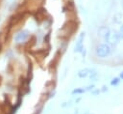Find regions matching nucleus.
Here are the masks:
<instances>
[{
    "mask_svg": "<svg viewBox=\"0 0 123 114\" xmlns=\"http://www.w3.org/2000/svg\"><path fill=\"white\" fill-rule=\"evenodd\" d=\"M110 52H111V48H110V46L107 45V44H101V45H99V46L97 47V49H96L97 55H98L99 57H102V58L108 56V55L110 54Z\"/></svg>",
    "mask_w": 123,
    "mask_h": 114,
    "instance_id": "1",
    "label": "nucleus"
},
{
    "mask_svg": "<svg viewBox=\"0 0 123 114\" xmlns=\"http://www.w3.org/2000/svg\"><path fill=\"white\" fill-rule=\"evenodd\" d=\"M28 36H29V34H28L27 31H20V32H18L15 35L14 40H15L16 43H22V42H24V41L27 40Z\"/></svg>",
    "mask_w": 123,
    "mask_h": 114,
    "instance_id": "2",
    "label": "nucleus"
},
{
    "mask_svg": "<svg viewBox=\"0 0 123 114\" xmlns=\"http://www.w3.org/2000/svg\"><path fill=\"white\" fill-rule=\"evenodd\" d=\"M90 72H91L90 70H88V69H85V70L80 71L78 72V75H79L80 77H86V76H87Z\"/></svg>",
    "mask_w": 123,
    "mask_h": 114,
    "instance_id": "3",
    "label": "nucleus"
},
{
    "mask_svg": "<svg viewBox=\"0 0 123 114\" xmlns=\"http://www.w3.org/2000/svg\"><path fill=\"white\" fill-rule=\"evenodd\" d=\"M118 82H119L118 78H114V79H112V81L111 82V85H116Z\"/></svg>",
    "mask_w": 123,
    "mask_h": 114,
    "instance_id": "4",
    "label": "nucleus"
},
{
    "mask_svg": "<svg viewBox=\"0 0 123 114\" xmlns=\"http://www.w3.org/2000/svg\"><path fill=\"white\" fill-rule=\"evenodd\" d=\"M120 36L123 38V26L121 27V29H120Z\"/></svg>",
    "mask_w": 123,
    "mask_h": 114,
    "instance_id": "5",
    "label": "nucleus"
},
{
    "mask_svg": "<svg viewBox=\"0 0 123 114\" xmlns=\"http://www.w3.org/2000/svg\"><path fill=\"white\" fill-rule=\"evenodd\" d=\"M120 76H121V78H123V72L121 73V75H120Z\"/></svg>",
    "mask_w": 123,
    "mask_h": 114,
    "instance_id": "6",
    "label": "nucleus"
}]
</instances>
